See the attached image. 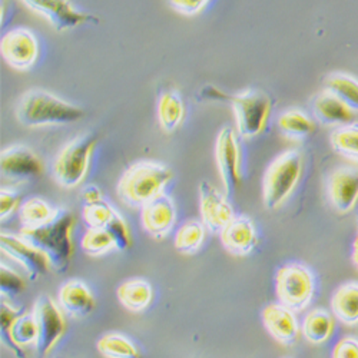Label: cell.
<instances>
[{
    "label": "cell",
    "instance_id": "cell-7",
    "mask_svg": "<svg viewBox=\"0 0 358 358\" xmlns=\"http://www.w3.org/2000/svg\"><path fill=\"white\" fill-rule=\"evenodd\" d=\"M315 291L314 275L303 264H287L275 275L278 301L294 313L304 311L313 301Z\"/></svg>",
    "mask_w": 358,
    "mask_h": 358
},
{
    "label": "cell",
    "instance_id": "cell-39",
    "mask_svg": "<svg viewBox=\"0 0 358 358\" xmlns=\"http://www.w3.org/2000/svg\"><path fill=\"white\" fill-rule=\"evenodd\" d=\"M80 196H82L83 205H87V203H94V202H98V201H102V199H103L102 191H101V189H99L96 185H94V184H91V185L85 187V188L82 189V194H80Z\"/></svg>",
    "mask_w": 358,
    "mask_h": 358
},
{
    "label": "cell",
    "instance_id": "cell-8",
    "mask_svg": "<svg viewBox=\"0 0 358 358\" xmlns=\"http://www.w3.org/2000/svg\"><path fill=\"white\" fill-rule=\"evenodd\" d=\"M34 315L38 327V340L35 350L39 358H45L52 352L66 331L65 313L56 304L52 296L39 295L34 307Z\"/></svg>",
    "mask_w": 358,
    "mask_h": 358
},
{
    "label": "cell",
    "instance_id": "cell-2",
    "mask_svg": "<svg viewBox=\"0 0 358 358\" xmlns=\"http://www.w3.org/2000/svg\"><path fill=\"white\" fill-rule=\"evenodd\" d=\"M73 225L75 217L72 213L59 210V214L50 222L38 228H22L19 235L46 255L52 271L64 274L73 255Z\"/></svg>",
    "mask_w": 358,
    "mask_h": 358
},
{
    "label": "cell",
    "instance_id": "cell-16",
    "mask_svg": "<svg viewBox=\"0 0 358 358\" xmlns=\"http://www.w3.org/2000/svg\"><path fill=\"white\" fill-rule=\"evenodd\" d=\"M327 192L338 214L351 213L358 203V169L340 166L328 176Z\"/></svg>",
    "mask_w": 358,
    "mask_h": 358
},
{
    "label": "cell",
    "instance_id": "cell-14",
    "mask_svg": "<svg viewBox=\"0 0 358 358\" xmlns=\"http://www.w3.org/2000/svg\"><path fill=\"white\" fill-rule=\"evenodd\" d=\"M199 210L202 224L213 234H221L235 217L227 194L208 181L199 184Z\"/></svg>",
    "mask_w": 358,
    "mask_h": 358
},
{
    "label": "cell",
    "instance_id": "cell-13",
    "mask_svg": "<svg viewBox=\"0 0 358 358\" xmlns=\"http://www.w3.org/2000/svg\"><path fill=\"white\" fill-rule=\"evenodd\" d=\"M0 248H2L3 254L23 266L27 277L32 281L39 280L50 270V264L46 255L32 244H29L20 235L2 232V235H0Z\"/></svg>",
    "mask_w": 358,
    "mask_h": 358
},
{
    "label": "cell",
    "instance_id": "cell-30",
    "mask_svg": "<svg viewBox=\"0 0 358 358\" xmlns=\"http://www.w3.org/2000/svg\"><path fill=\"white\" fill-rule=\"evenodd\" d=\"M98 351L105 358H141L136 345L121 333H109L101 337Z\"/></svg>",
    "mask_w": 358,
    "mask_h": 358
},
{
    "label": "cell",
    "instance_id": "cell-3",
    "mask_svg": "<svg viewBox=\"0 0 358 358\" xmlns=\"http://www.w3.org/2000/svg\"><path fill=\"white\" fill-rule=\"evenodd\" d=\"M172 171L155 161H139L131 165L116 187L119 199L131 208H143L165 192L172 181Z\"/></svg>",
    "mask_w": 358,
    "mask_h": 358
},
{
    "label": "cell",
    "instance_id": "cell-4",
    "mask_svg": "<svg viewBox=\"0 0 358 358\" xmlns=\"http://www.w3.org/2000/svg\"><path fill=\"white\" fill-rule=\"evenodd\" d=\"M304 157L298 149L280 154L266 168L262 178V202L266 210L275 211L291 196L300 182Z\"/></svg>",
    "mask_w": 358,
    "mask_h": 358
},
{
    "label": "cell",
    "instance_id": "cell-28",
    "mask_svg": "<svg viewBox=\"0 0 358 358\" xmlns=\"http://www.w3.org/2000/svg\"><path fill=\"white\" fill-rule=\"evenodd\" d=\"M324 89L333 92L354 112H358V79L352 75L336 72L324 79Z\"/></svg>",
    "mask_w": 358,
    "mask_h": 358
},
{
    "label": "cell",
    "instance_id": "cell-26",
    "mask_svg": "<svg viewBox=\"0 0 358 358\" xmlns=\"http://www.w3.org/2000/svg\"><path fill=\"white\" fill-rule=\"evenodd\" d=\"M334 318L327 310L315 308L308 313L303 321L301 333L311 344L320 345L330 338L334 333Z\"/></svg>",
    "mask_w": 358,
    "mask_h": 358
},
{
    "label": "cell",
    "instance_id": "cell-32",
    "mask_svg": "<svg viewBox=\"0 0 358 358\" xmlns=\"http://www.w3.org/2000/svg\"><path fill=\"white\" fill-rule=\"evenodd\" d=\"M117 211L115 208L106 202L105 199L83 205L82 210V218L87 228H98V229H106L109 224L116 217Z\"/></svg>",
    "mask_w": 358,
    "mask_h": 358
},
{
    "label": "cell",
    "instance_id": "cell-1",
    "mask_svg": "<svg viewBox=\"0 0 358 358\" xmlns=\"http://www.w3.org/2000/svg\"><path fill=\"white\" fill-rule=\"evenodd\" d=\"M85 110L45 89H31L22 95L16 106V119L26 128L64 127L79 122Z\"/></svg>",
    "mask_w": 358,
    "mask_h": 358
},
{
    "label": "cell",
    "instance_id": "cell-21",
    "mask_svg": "<svg viewBox=\"0 0 358 358\" xmlns=\"http://www.w3.org/2000/svg\"><path fill=\"white\" fill-rule=\"evenodd\" d=\"M311 105L315 119L325 127L340 128L348 125L355 116V112L328 89L318 92Z\"/></svg>",
    "mask_w": 358,
    "mask_h": 358
},
{
    "label": "cell",
    "instance_id": "cell-6",
    "mask_svg": "<svg viewBox=\"0 0 358 358\" xmlns=\"http://www.w3.org/2000/svg\"><path fill=\"white\" fill-rule=\"evenodd\" d=\"M236 134L244 139L259 136L270 121L273 102L259 89H244L231 98Z\"/></svg>",
    "mask_w": 358,
    "mask_h": 358
},
{
    "label": "cell",
    "instance_id": "cell-41",
    "mask_svg": "<svg viewBox=\"0 0 358 358\" xmlns=\"http://www.w3.org/2000/svg\"><path fill=\"white\" fill-rule=\"evenodd\" d=\"M357 222H358V218H357Z\"/></svg>",
    "mask_w": 358,
    "mask_h": 358
},
{
    "label": "cell",
    "instance_id": "cell-24",
    "mask_svg": "<svg viewBox=\"0 0 358 358\" xmlns=\"http://www.w3.org/2000/svg\"><path fill=\"white\" fill-rule=\"evenodd\" d=\"M334 315L345 325L358 324V282H347L337 288L331 300Z\"/></svg>",
    "mask_w": 358,
    "mask_h": 358
},
{
    "label": "cell",
    "instance_id": "cell-40",
    "mask_svg": "<svg viewBox=\"0 0 358 358\" xmlns=\"http://www.w3.org/2000/svg\"><path fill=\"white\" fill-rule=\"evenodd\" d=\"M352 262L358 268V234H357L354 244H352Z\"/></svg>",
    "mask_w": 358,
    "mask_h": 358
},
{
    "label": "cell",
    "instance_id": "cell-19",
    "mask_svg": "<svg viewBox=\"0 0 358 358\" xmlns=\"http://www.w3.org/2000/svg\"><path fill=\"white\" fill-rule=\"evenodd\" d=\"M220 238L224 248L234 257L250 255L258 244L255 224L247 215H235L221 231Z\"/></svg>",
    "mask_w": 358,
    "mask_h": 358
},
{
    "label": "cell",
    "instance_id": "cell-12",
    "mask_svg": "<svg viewBox=\"0 0 358 358\" xmlns=\"http://www.w3.org/2000/svg\"><path fill=\"white\" fill-rule=\"evenodd\" d=\"M2 340L17 358H26L23 348L36 344L38 327L34 313H20L2 301Z\"/></svg>",
    "mask_w": 358,
    "mask_h": 358
},
{
    "label": "cell",
    "instance_id": "cell-5",
    "mask_svg": "<svg viewBox=\"0 0 358 358\" xmlns=\"http://www.w3.org/2000/svg\"><path fill=\"white\" fill-rule=\"evenodd\" d=\"M96 145L98 138L92 134L78 135L69 141L53 161L52 175L55 182L65 189L78 188L89 172Z\"/></svg>",
    "mask_w": 358,
    "mask_h": 358
},
{
    "label": "cell",
    "instance_id": "cell-22",
    "mask_svg": "<svg viewBox=\"0 0 358 358\" xmlns=\"http://www.w3.org/2000/svg\"><path fill=\"white\" fill-rule=\"evenodd\" d=\"M157 116L161 129L166 134L175 132L182 125L185 117V103L178 91L168 89L159 95Z\"/></svg>",
    "mask_w": 358,
    "mask_h": 358
},
{
    "label": "cell",
    "instance_id": "cell-20",
    "mask_svg": "<svg viewBox=\"0 0 358 358\" xmlns=\"http://www.w3.org/2000/svg\"><path fill=\"white\" fill-rule=\"evenodd\" d=\"M57 301L64 313L75 320H80L92 314L96 301L92 291L80 280H69L57 294Z\"/></svg>",
    "mask_w": 358,
    "mask_h": 358
},
{
    "label": "cell",
    "instance_id": "cell-15",
    "mask_svg": "<svg viewBox=\"0 0 358 358\" xmlns=\"http://www.w3.org/2000/svg\"><path fill=\"white\" fill-rule=\"evenodd\" d=\"M0 169L3 178L9 181L22 182L36 178L42 173L41 158L26 145H10L0 155Z\"/></svg>",
    "mask_w": 358,
    "mask_h": 358
},
{
    "label": "cell",
    "instance_id": "cell-34",
    "mask_svg": "<svg viewBox=\"0 0 358 358\" xmlns=\"http://www.w3.org/2000/svg\"><path fill=\"white\" fill-rule=\"evenodd\" d=\"M109 232V235L113 238L115 243V250L117 251H128L132 245V236H131V231L128 228V224L125 222V220L122 218L121 214H116V217L113 218V221L109 224V227L105 229Z\"/></svg>",
    "mask_w": 358,
    "mask_h": 358
},
{
    "label": "cell",
    "instance_id": "cell-37",
    "mask_svg": "<svg viewBox=\"0 0 358 358\" xmlns=\"http://www.w3.org/2000/svg\"><path fill=\"white\" fill-rule=\"evenodd\" d=\"M211 0H166V3L171 9L182 16H196L199 15Z\"/></svg>",
    "mask_w": 358,
    "mask_h": 358
},
{
    "label": "cell",
    "instance_id": "cell-38",
    "mask_svg": "<svg viewBox=\"0 0 358 358\" xmlns=\"http://www.w3.org/2000/svg\"><path fill=\"white\" fill-rule=\"evenodd\" d=\"M333 358H358V340L354 337L341 338L333 350Z\"/></svg>",
    "mask_w": 358,
    "mask_h": 358
},
{
    "label": "cell",
    "instance_id": "cell-36",
    "mask_svg": "<svg viewBox=\"0 0 358 358\" xmlns=\"http://www.w3.org/2000/svg\"><path fill=\"white\" fill-rule=\"evenodd\" d=\"M20 194L13 188L3 187L0 191V218L6 221L16 211L20 210Z\"/></svg>",
    "mask_w": 358,
    "mask_h": 358
},
{
    "label": "cell",
    "instance_id": "cell-29",
    "mask_svg": "<svg viewBox=\"0 0 358 358\" xmlns=\"http://www.w3.org/2000/svg\"><path fill=\"white\" fill-rule=\"evenodd\" d=\"M205 225L202 221L189 220L175 234L173 245L175 250L181 254L191 255L196 252L205 240Z\"/></svg>",
    "mask_w": 358,
    "mask_h": 358
},
{
    "label": "cell",
    "instance_id": "cell-23",
    "mask_svg": "<svg viewBox=\"0 0 358 358\" xmlns=\"http://www.w3.org/2000/svg\"><path fill=\"white\" fill-rule=\"evenodd\" d=\"M119 303L131 313H142L152 303L154 291L151 284L142 278H132L121 284L116 289Z\"/></svg>",
    "mask_w": 358,
    "mask_h": 358
},
{
    "label": "cell",
    "instance_id": "cell-18",
    "mask_svg": "<svg viewBox=\"0 0 358 358\" xmlns=\"http://www.w3.org/2000/svg\"><path fill=\"white\" fill-rule=\"evenodd\" d=\"M262 322L270 336L285 347H292L300 340L301 328L295 313L281 303L270 304L262 310Z\"/></svg>",
    "mask_w": 358,
    "mask_h": 358
},
{
    "label": "cell",
    "instance_id": "cell-25",
    "mask_svg": "<svg viewBox=\"0 0 358 358\" xmlns=\"http://www.w3.org/2000/svg\"><path fill=\"white\" fill-rule=\"evenodd\" d=\"M277 124L281 134L291 141H303L315 131L314 119L298 108L284 110L278 116Z\"/></svg>",
    "mask_w": 358,
    "mask_h": 358
},
{
    "label": "cell",
    "instance_id": "cell-35",
    "mask_svg": "<svg viewBox=\"0 0 358 358\" xmlns=\"http://www.w3.org/2000/svg\"><path fill=\"white\" fill-rule=\"evenodd\" d=\"M23 289V278L15 270H12V268L2 264V268H0V291H2V295L12 298L19 295Z\"/></svg>",
    "mask_w": 358,
    "mask_h": 358
},
{
    "label": "cell",
    "instance_id": "cell-33",
    "mask_svg": "<svg viewBox=\"0 0 358 358\" xmlns=\"http://www.w3.org/2000/svg\"><path fill=\"white\" fill-rule=\"evenodd\" d=\"M80 247L89 257H101L115 248L113 238L105 229L89 228L82 236Z\"/></svg>",
    "mask_w": 358,
    "mask_h": 358
},
{
    "label": "cell",
    "instance_id": "cell-10",
    "mask_svg": "<svg viewBox=\"0 0 358 358\" xmlns=\"http://www.w3.org/2000/svg\"><path fill=\"white\" fill-rule=\"evenodd\" d=\"M215 162L227 196H232L241 184V146L238 134L224 127L215 141Z\"/></svg>",
    "mask_w": 358,
    "mask_h": 358
},
{
    "label": "cell",
    "instance_id": "cell-9",
    "mask_svg": "<svg viewBox=\"0 0 358 358\" xmlns=\"http://www.w3.org/2000/svg\"><path fill=\"white\" fill-rule=\"evenodd\" d=\"M19 2L43 17L57 32H68L83 24H98L101 22L98 16L78 9L72 0H19Z\"/></svg>",
    "mask_w": 358,
    "mask_h": 358
},
{
    "label": "cell",
    "instance_id": "cell-17",
    "mask_svg": "<svg viewBox=\"0 0 358 358\" xmlns=\"http://www.w3.org/2000/svg\"><path fill=\"white\" fill-rule=\"evenodd\" d=\"M143 229L155 240H164L172 231L176 221V206L165 192L141 208Z\"/></svg>",
    "mask_w": 358,
    "mask_h": 358
},
{
    "label": "cell",
    "instance_id": "cell-31",
    "mask_svg": "<svg viewBox=\"0 0 358 358\" xmlns=\"http://www.w3.org/2000/svg\"><path fill=\"white\" fill-rule=\"evenodd\" d=\"M330 142L337 154L358 162V122H351L334 129Z\"/></svg>",
    "mask_w": 358,
    "mask_h": 358
},
{
    "label": "cell",
    "instance_id": "cell-11",
    "mask_svg": "<svg viewBox=\"0 0 358 358\" xmlns=\"http://www.w3.org/2000/svg\"><path fill=\"white\" fill-rule=\"evenodd\" d=\"M0 53L12 69L20 72L31 71L41 55L39 41L31 29L16 27L2 36Z\"/></svg>",
    "mask_w": 358,
    "mask_h": 358
},
{
    "label": "cell",
    "instance_id": "cell-27",
    "mask_svg": "<svg viewBox=\"0 0 358 358\" xmlns=\"http://www.w3.org/2000/svg\"><path fill=\"white\" fill-rule=\"evenodd\" d=\"M61 208H55L49 202L42 198H29L26 199L20 210L19 218L22 228H38L48 222H50L57 214Z\"/></svg>",
    "mask_w": 358,
    "mask_h": 358
}]
</instances>
